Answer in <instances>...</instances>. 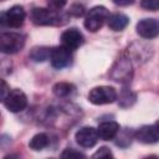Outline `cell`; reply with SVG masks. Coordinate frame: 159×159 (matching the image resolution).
Returning <instances> with one entry per match:
<instances>
[{
    "instance_id": "obj_1",
    "label": "cell",
    "mask_w": 159,
    "mask_h": 159,
    "mask_svg": "<svg viewBox=\"0 0 159 159\" xmlns=\"http://www.w3.org/2000/svg\"><path fill=\"white\" fill-rule=\"evenodd\" d=\"M109 77L122 84H128L132 81L133 77V66L130 61V56L127 52H122L119 57L113 63L111 71H109Z\"/></svg>"
},
{
    "instance_id": "obj_2",
    "label": "cell",
    "mask_w": 159,
    "mask_h": 159,
    "mask_svg": "<svg viewBox=\"0 0 159 159\" xmlns=\"http://www.w3.org/2000/svg\"><path fill=\"white\" fill-rule=\"evenodd\" d=\"M31 21L37 26H57L63 24L65 16L50 7H34L31 10Z\"/></svg>"
},
{
    "instance_id": "obj_3",
    "label": "cell",
    "mask_w": 159,
    "mask_h": 159,
    "mask_svg": "<svg viewBox=\"0 0 159 159\" xmlns=\"http://www.w3.org/2000/svg\"><path fill=\"white\" fill-rule=\"evenodd\" d=\"M26 36L20 32H4L0 35V52L14 55L25 46Z\"/></svg>"
},
{
    "instance_id": "obj_4",
    "label": "cell",
    "mask_w": 159,
    "mask_h": 159,
    "mask_svg": "<svg viewBox=\"0 0 159 159\" xmlns=\"http://www.w3.org/2000/svg\"><path fill=\"white\" fill-rule=\"evenodd\" d=\"M108 16H109V11L107 10V7H104L102 5L94 6L88 10V12L84 17L83 25L89 32H97L104 25Z\"/></svg>"
},
{
    "instance_id": "obj_5",
    "label": "cell",
    "mask_w": 159,
    "mask_h": 159,
    "mask_svg": "<svg viewBox=\"0 0 159 159\" xmlns=\"http://www.w3.org/2000/svg\"><path fill=\"white\" fill-rule=\"evenodd\" d=\"M25 19H26V12L24 7L20 5H14L7 11L0 12V26L19 29L24 25Z\"/></svg>"
},
{
    "instance_id": "obj_6",
    "label": "cell",
    "mask_w": 159,
    "mask_h": 159,
    "mask_svg": "<svg viewBox=\"0 0 159 159\" xmlns=\"http://www.w3.org/2000/svg\"><path fill=\"white\" fill-rule=\"evenodd\" d=\"M117 98V91L112 86H97L93 87L88 93V101L96 106L113 103Z\"/></svg>"
},
{
    "instance_id": "obj_7",
    "label": "cell",
    "mask_w": 159,
    "mask_h": 159,
    "mask_svg": "<svg viewBox=\"0 0 159 159\" xmlns=\"http://www.w3.org/2000/svg\"><path fill=\"white\" fill-rule=\"evenodd\" d=\"M4 104L9 112L19 113L27 107V97L21 89L15 88L9 92L4 101Z\"/></svg>"
},
{
    "instance_id": "obj_8",
    "label": "cell",
    "mask_w": 159,
    "mask_h": 159,
    "mask_svg": "<svg viewBox=\"0 0 159 159\" xmlns=\"http://www.w3.org/2000/svg\"><path fill=\"white\" fill-rule=\"evenodd\" d=\"M48 60H50L53 68L62 70V68L71 65V62H72V51H70L68 48H66L62 45L52 47Z\"/></svg>"
},
{
    "instance_id": "obj_9",
    "label": "cell",
    "mask_w": 159,
    "mask_h": 159,
    "mask_svg": "<svg viewBox=\"0 0 159 159\" xmlns=\"http://www.w3.org/2000/svg\"><path fill=\"white\" fill-rule=\"evenodd\" d=\"M83 42H84V37L82 32L76 27H71L63 31L61 35V45L68 48L70 51H75L80 48L83 45Z\"/></svg>"
},
{
    "instance_id": "obj_10",
    "label": "cell",
    "mask_w": 159,
    "mask_h": 159,
    "mask_svg": "<svg viewBox=\"0 0 159 159\" xmlns=\"http://www.w3.org/2000/svg\"><path fill=\"white\" fill-rule=\"evenodd\" d=\"M75 139L77 142V144L82 148H92L96 145V143L98 142V133L97 129L93 127H82L80 128L76 134H75Z\"/></svg>"
},
{
    "instance_id": "obj_11",
    "label": "cell",
    "mask_w": 159,
    "mask_h": 159,
    "mask_svg": "<svg viewBox=\"0 0 159 159\" xmlns=\"http://www.w3.org/2000/svg\"><path fill=\"white\" fill-rule=\"evenodd\" d=\"M137 32L143 39H155L159 34V24L155 19H143L137 24Z\"/></svg>"
},
{
    "instance_id": "obj_12",
    "label": "cell",
    "mask_w": 159,
    "mask_h": 159,
    "mask_svg": "<svg viewBox=\"0 0 159 159\" xmlns=\"http://www.w3.org/2000/svg\"><path fill=\"white\" fill-rule=\"evenodd\" d=\"M134 137H135L137 140H139L140 143H144V144H154V143H157L159 140L157 123L155 124H150V125L140 127L135 132Z\"/></svg>"
},
{
    "instance_id": "obj_13",
    "label": "cell",
    "mask_w": 159,
    "mask_h": 159,
    "mask_svg": "<svg viewBox=\"0 0 159 159\" xmlns=\"http://www.w3.org/2000/svg\"><path fill=\"white\" fill-rule=\"evenodd\" d=\"M97 133L102 140H112L119 133V124L114 120L102 122L97 128Z\"/></svg>"
},
{
    "instance_id": "obj_14",
    "label": "cell",
    "mask_w": 159,
    "mask_h": 159,
    "mask_svg": "<svg viewBox=\"0 0 159 159\" xmlns=\"http://www.w3.org/2000/svg\"><path fill=\"white\" fill-rule=\"evenodd\" d=\"M107 24L108 27L113 31H122L124 30L128 24H129V17L122 12H114V14H109L108 19H107Z\"/></svg>"
},
{
    "instance_id": "obj_15",
    "label": "cell",
    "mask_w": 159,
    "mask_h": 159,
    "mask_svg": "<svg viewBox=\"0 0 159 159\" xmlns=\"http://www.w3.org/2000/svg\"><path fill=\"white\" fill-rule=\"evenodd\" d=\"M75 91H76V87L72 83H68V82H57L52 87L53 94L56 97H58V98L70 97V96H72L75 93Z\"/></svg>"
},
{
    "instance_id": "obj_16",
    "label": "cell",
    "mask_w": 159,
    "mask_h": 159,
    "mask_svg": "<svg viewBox=\"0 0 159 159\" xmlns=\"http://www.w3.org/2000/svg\"><path fill=\"white\" fill-rule=\"evenodd\" d=\"M48 144H50V138L46 133H37L29 142L30 149H32L35 152H40V150L45 149L46 147H48Z\"/></svg>"
},
{
    "instance_id": "obj_17",
    "label": "cell",
    "mask_w": 159,
    "mask_h": 159,
    "mask_svg": "<svg viewBox=\"0 0 159 159\" xmlns=\"http://www.w3.org/2000/svg\"><path fill=\"white\" fill-rule=\"evenodd\" d=\"M50 53H51V48L50 47H46V46H36L34 47L29 56L32 61L35 62H43L46 60L50 58Z\"/></svg>"
},
{
    "instance_id": "obj_18",
    "label": "cell",
    "mask_w": 159,
    "mask_h": 159,
    "mask_svg": "<svg viewBox=\"0 0 159 159\" xmlns=\"http://www.w3.org/2000/svg\"><path fill=\"white\" fill-rule=\"evenodd\" d=\"M137 99V96L134 92H132L129 88H124L122 89L120 94H119V99H118V104L122 107V108H128L130 106L134 104Z\"/></svg>"
},
{
    "instance_id": "obj_19",
    "label": "cell",
    "mask_w": 159,
    "mask_h": 159,
    "mask_svg": "<svg viewBox=\"0 0 159 159\" xmlns=\"http://www.w3.org/2000/svg\"><path fill=\"white\" fill-rule=\"evenodd\" d=\"M140 6L149 11H157L159 9V0H140Z\"/></svg>"
},
{
    "instance_id": "obj_20",
    "label": "cell",
    "mask_w": 159,
    "mask_h": 159,
    "mask_svg": "<svg viewBox=\"0 0 159 159\" xmlns=\"http://www.w3.org/2000/svg\"><path fill=\"white\" fill-rule=\"evenodd\" d=\"M61 157L62 158H86V155L81 152H77L72 148H67L65 149L62 153H61Z\"/></svg>"
},
{
    "instance_id": "obj_21",
    "label": "cell",
    "mask_w": 159,
    "mask_h": 159,
    "mask_svg": "<svg viewBox=\"0 0 159 159\" xmlns=\"http://www.w3.org/2000/svg\"><path fill=\"white\" fill-rule=\"evenodd\" d=\"M83 14H84V7L83 5H80V4H73L68 10V15L75 16V17L83 16Z\"/></svg>"
},
{
    "instance_id": "obj_22",
    "label": "cell",
    "mask_w": 159,
    "mask_h": 159,
    "mask_svg": "<svg viewBox=\"0 0 159 159\" xmlns=\"http://www.w3.org/2000/svg\"><path fill=\"white\" fill-rule=\"evenodd\" d=\"M46 1H47L48 7L51 10H55V11L61 10L67 4V0H46Z\"/></svg>"
},
{
    "instance_id": "obj_23",
    "label": "cell",
    "mask_w": 159,
    "mask_h": 159,
    "mask_svg": "<svg viewBox=\"0 0 159 159\" xmlns=\"http://www.w3.org/2000/svg\"><path fill=\"white\" fill-rule=\"evenodd\" d=\"M113 157V154H112V152L109 150V148H107V147H101L93 155H92V158H112Z\"/></svg>"
},
{
    "instance_id": "obj_24",
    "label": "cell",
    "mask_w": 159,
    "mask_h": 159,
    "mask_svg": "<svg viewBox=\"0 0 159 159\" xmlns=\"http://www.w3.org/2000/svg\"><path fill=\"white\" fill-rule=\"evenodd\" d=\"M10 92V87L6 83V81H4L2 78H0V102H4L6 96Z\"/></svg>"
},
{
    "instance_id": "obj_25",
    "label": "cell",
    "mask_w": 159,
    "mask_h": 159,
    "mask_svg": "<svg viewBox=\"0 0 159 159\" xmlns=\"http://www.w3.org/2000/svg\"><path fill=\"white\" fill-rule=\"evenodd\" d=\"M112 1L119 6H128V5H132L135 0H112Z\"/></svg>"
},
{
    "instance_id": "obj_26",
    "label": "cell",
    "mask_w": 159,
    "mask_h": 159,
    "mask_svg": "<svg viewBox=\"0 0 159 159\" xmlns=\"http://www.w3.org/2000/svg\"><path fill=\"white\" fill-rule=\"evenodd\" d=\"M0 1H5V0H0Z\"/></svg>"
},
{
    "instance_id": "obj_27",
    "label": "cell",
    "mask_w": 159,
    "mask_h": 159,
    "mask_svg": "<svg viewBox=\"0 0 159 159\" xmlns=\"http://www.w3.org/2000/svg\"><path fill=\"white\" fill-rule=\"evenodd\" d=\"M0 119H1V114H0Z\"/></svg>"
}]
</instances>
